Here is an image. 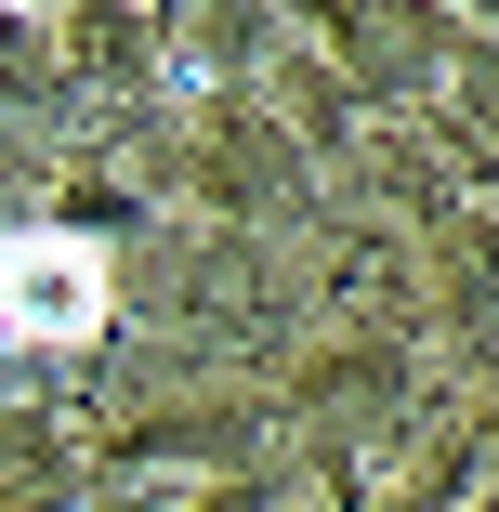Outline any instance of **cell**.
Instances as JSON below:
<instances>
[{
    "label": "cell",
    "instance_id": "cell-1",
    "mask_svg": "<svg viewBox=\"0 0 499 512\" xmlns=\"http://www.w3.org/2000/svg\"><path fill=\"white\" fill-rule=\"evenodd\" d=\"M0 329L14 342H92L106 329V263H92V237H14L0 250Z\"/></svg>",
    "mask_w": 499,
    "mask_h": 512
}]
</instances>
